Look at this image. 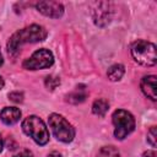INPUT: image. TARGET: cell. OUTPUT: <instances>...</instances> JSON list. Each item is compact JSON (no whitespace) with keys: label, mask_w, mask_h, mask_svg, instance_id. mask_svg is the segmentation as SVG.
Listing matches in <instances>:
<instances>
[{"label":"cell","mask_w":157,"mask_h":157,"mask_svg":"<svg viewBox=\"0 0 157 157\" xmlns=\"http://www.w3.org/2000/svg\"><path fill=\"white\" fill-rule=\"evenodd\" d=\"M47 29L39 25H31L25 28H21L10 37L7 42V52L10 55L16 56L23 44L42 42L47 38Z\"/></svg>","instance_id":"1"},{"label":"cell","mask_w":157,"mask_h":157,"mask_svg":"<svg viewBox=\"0 0 157 157\" xmlns=\"http://www.w3.org/2000/svg\"><path fill=\"white\" fill-rule=\"evenodd\" d=\"M22 130L26 135L33 139V141L40 146L48 144L49 131L44 121L37 115H28L22 121Z\"/></svg>","instance_id":"2"},{"label":"cell","mask_w":157,"mask_h":157,"mask_svg":"<svg viewBox=\"0 0 157 157\" xmlns=\"http://www.w3.org/2000/svg\"><path fill=\"white\" fill-rule=\"evenodd\" d=\"M131 55L136 63L144 66H153L157 63L156 45L147 40H136L131 45Z\"/></svg>","instance_id":"3"},{"label":"cell","mask_w":157,"mask_h":157,"mask_svg":"<svg viewBox=\"0 0 157 157\" xmlns=\"http://www.w3.org/2000/svg\"><path fill=\"white\" fill-rule=\"evenodd\" d=\"M114 125V136L118 140H124L135 129V118L125 109H117L112 115Z\"/></svg>","instance_id":"4"},{"label":"cell","mask_w":157,"mask_h":157,"mask_svg":"<svg viewBox=\"0 0 157 157\" xmlns=\"http://www.w3.org/2000/svg\"><path fill=\"white\" fill-rule=\"evenodd\" d=\"M49 120V126L53 130L54 136L61 141V142H71L75 137V129L74 126L60 114L52 113L48 118Z\"/></svg>","instance_id":"5"},{"label":"cell","mask_w":157,"mask_h":157,"mask_svg":"<svg viewBox=\"0 0 157 157\" xmlns=\"http://www.w3.org/2000/svg\"><path fill=\"white\" fill-rule=\"evenodd\" d=\"M54 64V55L49 49L42 48L36 50L28 59H26L22 64L26 70H42L48 69Z\"/></svg>","instance_id":"6"},{"label":"cell","mask_w":157,"mask_h":157,"mask_svg":"<svg viewBox=\"0 0 157 157\" xmlns=\"http://www.w3.org/2000/svg\"><path fill=\"white\" fill-rule=\"evenodd\" d=\"M36 9L50 18H59L64 13V6L59 1H40L36 4Z\"/></svg>","instance_id":"7"},{"label":"cell","mask_w":157,"mask_h":157,"mask_svg":"<svg viewBox=\"0 0 157 157\" xmlns=\"http://www.w3.org/2000/svg\"><path fill=\"white\" fill-rule=\"evenodd\" d=\"M96 5H97V9L93 10L94 23L97 26H101V27L105 26L112 18V10L109 9L110 4H108V2H98Z\"/></svg>","instance_id":"8"},{"label":"cell","mask_w":157,"mask_h":157,"mask_svg":"<svg viewBox=\"0 0 157 157\" xmlns=\"http://www.w3.org/2000/svg\"><path fill=\"white\" fill-rule=\"evenodd\" d=\"M140 86H141L142 93L147 98H150L153 102L157 99V93H156V76L155 75H147V76L142 77Z\"/></svg>","instance_id":"9"},{"label":"cell","mask_w":157,"mask_h":157,"mask_svg":"<svg viewBox=\"0 0 157 157\" xmlns=\"http://www.w3.org/2000/svg\"><path fill=\"white\" fill-rule=\"evenodd\" d=\"M21 118V110L16 107H5L0 112V119L6 125L16 124Z\"/></svg>","instance_id":"10"},{"label":"cell","mask_w":157,"mask_h":157,"mask_svg":"<svg viewBox=\"0 0 157 157\" xmlns=\"http://www.w3.org/2000/svg\"><path fill=\"white\" fill-rule=\"evenodd\" d=\"M88 96V92H87V88L85 85H78L75 87V90L72 92H70L67 96H66V101L72 103V104H78V103H82Z\"/></svg>","instance_id":"11"},{"label":"cell","mask_w":157,"mask_h":157,"mask_svg":"<svg viewBox=\"0 0 157 157\" xmlns=\"http://www.w3.org/2000/svg\"><path fill=\"white\" fill-rule=\"evenodd\" d=\"M108 109H109V103L104 98L96 99L92 104V112H93V114H96L98 117H104L107 114Z\"/></svg>","instance_id":"12"},{"label":"cell","mask_w":157,"mask_h":157,"mask_svg":"<svg viewBox=\"0 0 157 157\" xmlns=\"http://www.w3.org/2000/svg\"><path fill=\"white\" fill-rule=\"evenodd\" d=\"M124 72H125V67H124L121 64H114V65H112V66L108 69L107 76H108V78H109L110 81L115 82V81H119V80L123 77Z\"/></svg>","instance_id":"13"},{"label":"cell","mask_w":157,"mask_h":157,"mask_svg":"<svg viewBox=\"0 0 157 157\" xmlns=\"http://www.w3.org/2000/svg\"><path fill=\"white\" fill-rule=\"evenodd\" d=\"M97 157H120V153L114 146H104L98 151Z\"/></svg>","instance_id":"14"},{"label":"cell","mask_w":157,"mask_h":157,"mask_svg":"<svg viewBox=\"0 0 157 157\" xmlns=\"http://www.w3.org/2000/svg\"><path fill=\"white\" fill-rule=\"evenodd\" d=\"M44 83H45V87H47L48 90L54 91V90L60 85V78H59L58 76H53V75H50V76H47V77H45Z\"/></svg>","instance_id":"15"},{"label":"cell","mask_w":157,"mask_h":157,"mask_svg":"<svg viewBox=\"0 0 157 157\" xmlns=\"http://www.w3.org/2000/svg\"><path fill=\"white\" fill-rule=\"evenodd\" d=\"M156 139H157V132H156V126H151L150 130L147 131V142L152 146L156 147Z\"/></svg>","instance_id":"16"},{"label":"cell","mask_w":157,"mask_h":157,"mask_svg":"<svg viewBox=\"0 0 157 157\" xmlns=\"http://www.w3.org/2000/svg\"><path fill=\"white\" fill-rule=\"evenodd\" d=\"M9 98L12 102H15V103H21L23 101V93L22 92H18V91H15V92L9 93Z\"/></svg>","instance_id":"17"},{"label":"cell","mask_w":157,"mask_h":157,"mask_svg":"<svg viewBox=\"0 0 157 157\" xmlns=\"http://www.w3.org/2000/svg\"><path fill=\"white\" fill-rule=\"evenodd\" d=\"M13 157H33V153L29 150H23V151L18 152L17 155H15Z\"/></svg>","instance_id":"18"},{"label":"cell","mask_w":157,"mask_h":157,"mask_svg":"<svg viewBox=\"0 0 157 157\" xmlns=\"http://www.w3.org/2000/svg\"><path fill=\"white\" fill-rule=\"evenodd\" d=\"M142 157H157V153L155 152V151H146V152H144L142 153Z\"/></svg>","instance_id":"19"},{"label":"cell","mask_w":157,"mask_h":157,"mask_svg":"<svg viewBox=\"0 0 157 157\" xmlns=\"http://www.w3.org/2000/svg\"><path fill=\"white\" fill-rule=\"evenodd\" d=\"M48 157H61V155L59 152H56V151H53V152H50L48 155Z\"/></svg>","instance_id":"20"},{"label":"cell","mask_w":157,"mask_h":157,"mask_svg":"<svg viewBox=\"0 0 157 157\" xmlns=\"http://www.w3.org/2000/svg\"><path fill=\"white\" fill-rule=\"evenodd\" d=\"M2 147H4V142H2V137H1V135H0V152L2 151Z\"/></svg>","instance_id":"21"},{"label":"cell","mask_w":157,"mask_h":157,"mask_svg":"<svg viewBox=\"0 0 157 157\" xmlns=\"http://www.w3.org/2000/svg\"><path fill=\"white\" fill-rule=\"evenodd\" d=\"M4 85H5V82H4V80H2V77L0 76V90L4 87Z\"/></svg>","instance_id":"22"},{"label":"cell","mask_w":157,"mask_h":157,"mask_svg":"<svg viewBox=\"0 0 157 157\" xmlns=\"http://www.w3.org/2000/svg\"><path fill=\"white\" fill-rule=\"evenodd\" d=\"M2 63H4V59H2V54H1V50H0V66L2 65Z\"/></svg>","instance_id":"23"}]
</instances>
